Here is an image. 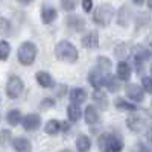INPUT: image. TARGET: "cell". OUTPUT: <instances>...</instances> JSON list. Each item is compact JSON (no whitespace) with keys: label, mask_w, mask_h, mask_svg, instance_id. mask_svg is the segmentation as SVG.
I'll return each mask as SVG.
<instances>
[{"label":"cell","mask_w":152,"mask_h":152,"mask_svg":"<svg viewBox=\"0 0 152 152\" xmlns=\"http://www.w3.org/2000/svg\"><path fill=\"white\" fill-rule=\"evenodd\" d=\"M55 56H56L58 61L73 64V62L78 61L79 53H78V49H76L70 41H67V40H61V41L55 46Z\"/></svg>","instance_id":"obj_1"},{"label":"cell","mask_w":152,"mask_h":152,"mask_svg":"<svg viewBox=\"0 0 152 152\" xmlns=\"http://www.w3.org/2000/svg\"><path fill=\"white\" fill-rule=\"evenodd\" d=\"M37 55H38V49H37V46L32 41L21 43V46L17 50L18 62H20V64H23V66H32L35 58H37Z\"/></svg>","instance_id":"obj_2"},{"label":"cell","mask_w":152,"mask_h":152,"mask_svg":"<svg viewBox=\"0 0 152 152\" xmlns=\"http://www.w3.org/2000/svg\"><path fill=\"white\" fill-rule=\"evenodd\" d=\"M114 17V8L108 3H104V5H100L96 11H94V14H93V23L97 24V26H108V24L111 23Z\"/></svg>","instance_id":"obj_3"},{"label":"cell","mask_w":152,"mask_h":152,"mask_svg":"<svg viewBox=\"0 0 152 152\" xmlns=\"http://www.w3.org/2000/svg\"><path fill=\"white\" fill-rule=\"evenodd\" d=\"M97 145L100 151H105V152H119L123 148L122 140L117 135H113V134H102L97 140Z\"/></svg>","instance_id":"obj_4"},{"label":"cell","mask_w":152,"mask_h":152,"mask_svg":"<svg viewBox=\"0 0 152 152\" xmlns=\"http://www.w3.org/2000/svg\"><path fill=\"white\" fill-rule=\"evenodd\" d=\"M23 90H24V84L20 76H15V75L9 76V79L6 82V96L9 99H17L21 96Z\"/></svg>","instance_id":"obj_5"},{"label":"cell","mask_w":152,"mask_h":152,"mask_svg":"<svg viewBox=\"0 0 152 152\" xmlns=\"http://www.w3.org/2000/svg\"><path fill=\"white\" fill-rule=\"evenodd\" d=\"M132 58H134V62H135V66L138 67V72H140L142 66L145 64L146 61H149L152 58V53L149 52V50L145 47V46H137L134 49V53H132Z\"/></svg>","instance_id":"obj_6"},{"label":"cell","mask_w":152,"mask_h":152,"mask_svg":"<svg viewBox=\"0 0 152 152\" xmlns=\"http://www.w3.org/2000/svg\"><path fill=\"white\" fill-rule=\"evenodd\" d=\"M125 93L132 102H143L145 100V90L143 87L137 85V84H128L125 88Z\"/></svg>","instance_id":"obj_7"},{"label":"cell","mask_w":152,"mask_h":152,"mask_svg":"<svg viewBox=\"0 0 152 152\" xmlns=\"http://www.w3.org/2000/svg\"><path fill=\"white\" fill-rule=\"evenodd\" d=\"M21 125L26 131H35V129H38V126L41 125V117L35 113L26 114L24 117H21Z\"/></svg>","instance_id":"obj_8"},{"label":"cell","mask_w":152,"mask_h":152,"mask_svg":"<svg viewBox=\"0 0 152 152\" xmlns=\"http://www.w3.org/2000/svg\"><path fill=\"white\" fill-rule=\"evenodd\" d=\"M66 26L72 32H82L85 29V20L81 15H69L66 18Z\"/></svg>","instance_id":"obj_9"},{"label":"cell","mask_w":152,"mask_h":152,"mask_svg":"<svg viewBox=\"0 0 152 152\" xmlns=\"http://www.w3.org/2000/svg\"><path fill=\"white\" fill-rule=\"evenodd\" d=\"M104 78H105V73L102 70H99L97 67H94L90 73H88V82L91 84V87L94 90H100V88L104 87Z\"/></svg>","instance_id":"obj_10"},{"label":"cell","mask_w":152,"mask_h":152,"mask_svg":"<svg viewBox=\"0 0 152 152\" xmlns=\"http://www.w3.org/2000/svg\"><path fill=\"white\" fill-rule=\"evenodd\" d=\"M56 17H58L56 9L50 3H43V6H41V21L44 24H50L56 20Z\"/></svg>","instance_id":"obj_11"},{"label":"cell","mask_w":152,"mask_h":152,"mask_svg":"<svg viewBox=\"0 0 152 152\" xmlns=\"http://www.w3.org/2000/svg\"><path fill=\"white\" fill-rule=\"evenodd\" d=\"M81 44L85 49H96L99 46V35H97V32H94V31L87 32L81 38Z\"/></svg>","instance_id":"obj_12"},{"label":"cell","mask_w":152,"mask_h":152,"mask_svg":"<svg viewBox=\"0 0 152 152\" xmlns=\"http://www.w3.org/2000/svg\"><path fill=\"white\" fill-rule=\"evenodd\" d=\"M131 73H132L131 66L126 61H120L117 64V79L119 81H123V82L129 81L131 79Z\"/></svg>","instance_id":"obj_13"},{"label":"cell","mask_w":152,"mask_h":152,"mask_svg":"<svg viewBox=\"0 0 152 152\" xmlns=\"http://www.w3.org/2000/svg\"><path fill=\"white\" fill-rule=\"evenodd\" d=\"M126 125H128V128L134 132H140L142 129H145V126L148 125L146 120H143L142 117H135V116H131L126 119Z\"/></svg>","instance_id":"obj_14"},{"label":"cell","mask_w":152,"mask_h":152,"mask_svg":"<svg viewBox=\"0 0 152 152\" xmlns=\"http://www.w3.org/2000/svg\"><path fill=\"white\" fill-rule=\"evenodd\" d=\"M35 79H37L38 85H41L43 88H52V87H55V81L52 78V75H49L46 72H38L35 75Z\"/></svg>","instance_id":"obj_15"},{"label":"cell","mask_w":152,"mask_h":152,"mask_svg":"<svg viewBox=\"0 0 152 152\" xmlns=\"http://www.w3.org/2000/svg\"><path fill=\"white\" fill-rule=\"evenodd\" d=\"M70 102L75 104V105H81L84 104L87 100V91L84 90V88H73V90H70Z\"/></svg>","instance_id":"obj_16"},{"label":"cell","mask_w":152,"mask_h":152,"mask_svg":"<svg viewBox=\"0 0 152 152\" xmlns=\"http://www.w3.org/2000/svg\"><path fill=\"white\" fill-rule=\"evenodd\" d=\"M11 143H12V148H14L15 151H18V152H26V151L32 149L31 142L24 137H15L14 140H11Z\"/></svg>","instance_id":"obj_17"},{"label":"cell","mask_w":152,"mask_h":152,"mask_svg":"<svg viewBox=\"0 0 152 152\" xmlns=\"http://www.w3.org/2000/svg\"><path fill=\"white\" fill-rule=\"evenodd\" d=\"M84 119H85V123L87 125H94L99 122V114H97V110L96 107L93 105H88L85 108V113H84Z\"/></svg>","instance_id":"obj_18"},{"label":"cell","mask_w":152,"mask_h":152,"mask_svg":"<svg viewBox=\"0 0 152 152\" xmlns=\"http://www.w3.org/2000/svg\"><path fill=\"white\" fill-rule=\"evenodd\" d=\"M104 87H107V90L114 93L119 90V81L116 79V76H113L111 73H105V78H104Z\"/></svg>","instance_id":"obj_19"},{"label":"cell","mask_w":152,"mask_h":152,"mask_svg":"<svg viewBox=\"0 0 152 152\" xmlns=\"http://www.w3.org/2000/svg\"><path fill=\"white\" fill-rule=\"evenodd\" d=\"M114 107H116L117 110L120 111H137V107L131 102H128V100H125L123 97H116L114 99Z\"/></svg>","instance_id":"obj_20"},{"label":"cell","mask_w":152,"mask_h":152,"mask_svg":"<svg viewBox=\"0 0 152 152\" xmlns=\"http://www.w3.org/2000/svg\"><path fill=\"white\" fill-rule=\"evenodd\" d=\"M76 149L81 151V152L90 151V149H91V140H90V137L79 135L78 138H76Z\"/></svg>","instance_id":"obj_21"},{"label":"cell","mask_w":152,"mask_h":152,"mask_svg":"<svg viewBox=\"0 0 152 152\" xmlns=\"http://www.w3.org/2000/svg\"><path fill=\"white\" fill-rule=\"evenodd\" d=\"M93 100L100 107V110H107L108 107V99H107V94L102 93L100 90H94L93 93Z\"/></svg>","instance_id":"obj_22"},{"label":"cell","mask_w":152,"mask_h":152,"mask_svg":"<svg viewBox=\"0 0 152 152\" xmlns=\"http://www.w3.org/2000/svg\"><path fill=\"white\" fill-rule=\"evenodd\" d=\"M21 113L18 111V110H11V111H8V114H6V122L11 125V126H17L20 122H21Z\"/></svg>","instance_id":"obj_23"},{"label":"cell","mask_w":152,"mask_h":152,"mask_svg":"<svg viewBox=\"0 0 152 152\" xmlns=\"http://www.w3.org/2000/svg\"><path fill=\"white\" fill-rule=\"evenodd\" d=\"M61 131V123L58 120H49L44 126V132L47 135H56Z\"/></svg>","instance_id":"obj_24"},{"label":"cell","mask_w":152,"mask_h":152,"mask_svg":"<svg viewBox=\"0 0 152 152\" xmlns=\"http://www.w3.org/2000/svg\"><path fill=\"white\" fill-rule=\"evenodd\" d=\"M67 117L72 123H76L79 119H81V110H79V105H75L72 104L69 108H67Z\"/></svg>","instance_id":"obj_25"},{"label":"cell","mask_w":152,"mask_h":152,"mask_svg":"<svg viewBox=\"0 0 152 152\" xmlns=\"http://www.w3.org/2000/svg\"><path fill=\"white\" fill-rule=\"evenodd\" d=\"M128 20H129V9L128 6H122L117 14V23L120 26H128Z\"/></svg>","instance_id":"obj_26"},{"label":"cell","mask_w":152,"mask_h":152,"mask_svg":"<svg viewBox=\"0 0 152 152\" xmlns=\"http://www.w3.org/2000/svg\"><path fill=\"white\" fill-rule=\"evenodd\" d=\"M11 23L8 18L5 17H0V37H8L11 35Z\"/></svg>","instance_id":"obj_27"},{"label":"cell","mask_w":152,"mask_h":152,"mask_svg":"<svg viewBox=\"0 0 152 152\" xmlns=\"http://www.w3.org/2000/svg\"><path fill=\"white\" fill-rule=\"evenodd\" d=\"M96 64H97V69L102 70L104 73L110 72V69H111V61H110L107 56H99V58L96 59Z\"/></svg>","instance_id":"obj_28"},{"label":"cell","mask_w":152,"mask_h":152,"mask_svg":"<svg viewBox=\"0 0 152 152\" xmlns=\"http://www.w3.org/2000/svg\"><path fill=\"white\" fill-rule=\"evenodd\" d=\"M9 53H11V46L8 41L2 40L0 41V61H6L9 58Z\"/></svg>","instance_id":"obj_29"},{"label":"cell","mask_w":152,"mask_h":152,"mask_svg":"<svg viewBox=\"0 0 152 152\" xmlns=\"http://www.w3.org/2000/svg\"><path fill=\"white\" fill-rule=\"evenodd\" d=\"M12 140V134L9 129H2L0 131V146L2 148H6Z\"/></svg>","instance_id":"obj_30"},{"label":"cell","mask_w":152,"mask_h":152,"mask_svg":"<svg viewBox=\"0 0 152 152\" xmlns=\"http://www.w3.org/2000/svg\"><path fill=\"white\" fill-rule=\"evenodd\" d=\"M114 53H116L117 58H125V56L129 55V49H128V46H126L125 43H122V44H119V46L116 47Z\"/></svg>","instance_id":"obj_31"},{"label":"cell","mask_w":152,"mask_h":152,"mask_svg":"<svg viewBox=\"0 0 152 152\" xmlns=\"http://www.w3.org/2000/svg\"><path fill=\"white\" fill-rule=\"evenodd\" d=\"M76 5H78V0H61V8L67 12L75 11Z\"/></svg>","instance_id":"obj_32"},{"label":"cell","mask_w":152,"mask_h":152,"mask_svg":"<svg viewBox=\"0 0 152 152\" xmlns=\"http://www.w3.org/2000/svg\"><path fill=\"white\" fill-rule=\"evenodd\" d=\"M142 87H143L145 93L152 94V78H148V76H145V78L142 79Z\"/></svg>","instance_id":"obj_33"},{"label":"cell","mask_w":152,"mask_h":152,"mask_svg":"<svg viewBox=\"0 0 152 152\" xmlns=\"http://www.w3.org/2000/svg\"><path fill=\"white\" fill-rule=\"evenodd\" d=\"M53 107H55V100L50 99V97L43 99L41 104H40V108H41V110H49V108H53Z\"/></svg>","instance_id":"obj_34"},{"label":"cell","mask_w":152,"mask_h":152,"mask_svg":"<svg viewBox=\"0 0 152 152\" xmlns=\"http://www.w3.org/2000/svg\"><path fill=\"white\" fill-rule=\"evenodd\" d=\"M82 9L85 12H90L93 9V0H82Z\"/></svg>","instance_id":"obj_35"},{"label":"cell","mask_w":152,"mask_h":152,"mask_svg":"<svg viewBox=\"0 0 152 152\" xmlns=\"http://www.w3.org/2000/svg\"><path fill=\"white\" fill-rule=\"evenodd\" d=\"M66 90H67L66 85H59V87L56 88V96H58V97H62V96L66 94Z\"/></svg>","instance_id":"obj_36"},{"label":"cell","mask_w":152,"mask_h":152,"mask_svg":"<svg viewBox=\"0 0 152 152\" xmlns=\"http://www.w3.org/2000/svg\"><path fill=\"white\" fill-rule=\"evenodd\" d=\"M146 137H148V143H149V149L152 151V128H149V131H148V134H146Z\"/></svg>","instance_id":"obj_37"},{"label":"cell","mask_w":152,"mask_h":152,"mask_svg":"<svg viewBox=\"0 0 152 152\" xmlns=\"http://www.w3.org/2000/svg\"><path fill=\"white\" fill-rule=\"evenodd\" d=\"M69 129H70V125H69V123H66V122H62V123H61V131L67 132Z\"/></svg>","instance_id":"obj_38"},{"label":"cell","mask_w":152,"mask_h":152,"mask_svg":"<svg viewBox=\"0 0 152 152\" xmlns=\"http://www.w3.org/2000/svg\"><path fill=\"white\" fill-rule=\"evenodd\" d=\"M17 2H18V3H21V5H24V6H26V5H31V3L34 2V0H17Z\"/></svg>","instance_id":"obj_39"},{"label":"cell","mask_w":152,"mask_h":152,"mask_svg":"<svg viewBox=\"0 0 152 152\" xmlns=\"http://www.w3.org/2000/svg\"><path fill=\"white\" fill-rule=\"evenodd\" d=\"M131 2H132V3H135V5H138V6H140V5H143V3H145V0H131Z\"/></svg>","instance_id":"obj_40"},{"label":"cell","mask_w":152,"mask_h":152,"mask_svg":"<svg viewBox=\"0 0 152 152\" xmlns=\"http://www.w3.org/2000/svg\"><path fill=\"white\" fill-rule=\"evenodd\" d=\"M148 44H149V47L152 49V34H151V35L148 37Z\"/></svg>","instance_id":"obj_41"},{"label":"cell","mask_w":152,"mask_h":152,"mask_svg":"<svg viewBox=\"0 0 152 152\" xmlns=\"http://www.w3.org/2000/svg\"><path fill=\"white\" fill-rule=\"evenodd\" d=\"M148 8L152 11V0H148Z\"/></svg>","instance_id":"obj_42"},{"label":"cell","mask_w":152,"mask_h":152,"mask_svg":"<svg viewBox=\"0 0 152 152\" xmlns=\"http://www.w3.org/2000/svg\"><path fill=\"white\" fill-rule=\"evenodd\" d=\"M151 75H152V66H151Z\"/></svg>","instance_id":"obj_43"}]
</instances>
